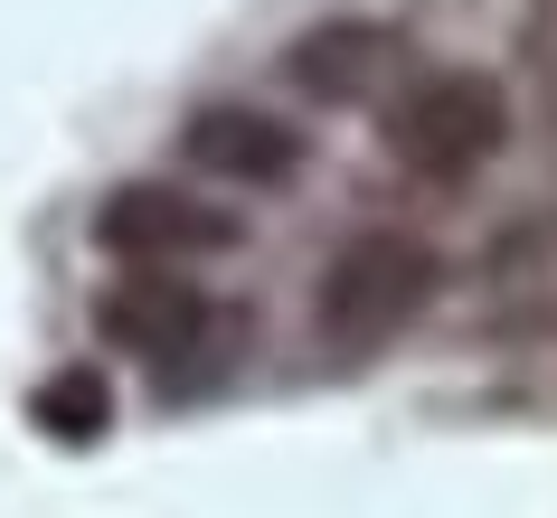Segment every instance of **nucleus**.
I'll return each instance as SVG.
<instances>
[{
    "mask_svg": "<svg viewBox=\"0 0 557 518\" xmlns=\"http://www.w3.org/2000/svg\"><path fill=\"white\" fill-rule=\"evenodd\" d=\"M397 66H407V38L387 20H322L284 48V86L312 94V104H369Z\"/></svg>",
    "mask_w": 557,
    "mask_h": 518,
    "instance_id": "20e7f679",
    "label": "nucleus"
},
{
    "mask_svg": "<svg viewBox=\"0 0 557 518\" xmlns=\"http://www.w3.org/2000/svg\"><path fill=\"white\" fill-rule=\"evenodd\" d=\"M510 142V94L492 76H472V66H435V76H416L397 104H387V161L425 189H463L482 179Z\"/></svg>",
    "mask_w": 557,
    "mask_h": 518,
    "instance_id": "f257e3e1",
    "label": "nucleus"
},
{
    "mask_svg": "<svg viewBox=\"0 0 557 518\" xmlns=\"http://www.w3.org/2000/svg\"><path fill=\"white\" fill-rule=\"evenodd\" d=\"M95 245L133 255V264H189V255H227L236 217H218L208 199H180L161 179H133V189H114L95 207Z\"/></svg>",
    "mask_w": 557,
    "mask_h": 518,
    "instance_id": "7ed1b4c3",
    "label": "nucleus"
},
{
    "mask_svg": "<svg viewBox=\"0 0 557 518\" xmlns=\"http://www.w3.org/2000/svg\"><path fill=\"white\" fill-rule=\"evenodd\" d=\"M95 320H104V340H114V349L171 368V358H189V349L208 340V320H218V312H208V292H189L171 264H161V274H123V283L95 302Z\"/></svg>",
    "mask_w": 557,
    "mask_h": 518,
    "instance_id": "39448f33",
    "label": "nucleus"
},
{
    "mask_svg": "<svg viewBox=\"0 0 557 518\" xmlns=\"http://www.w3.org/2000/svg\"><path fill=\"white\" fill-rule=\"evenodd\" d=\"M520 58H529V76H539V104L557 114V10H548V20H539V29L520 38Z\"/></svg>",
    "mask_w": 557,
    "mask_h": 518,
    "instance_id": "1a4fd4ad",
    "label": "nucleus"
},
{
    "mask_svg": "<svg viewBox=\"0 0 557 518\" xmlns=\"http://www.w3.org/2000/svg\"><path fill=\"white\" fill-rule=\"evenodd\" d=\"M482 283H492V312L520 320V330H557V207H529L492 236L482 255Z\"/></svg>",
    "mask_w": 557,
    "mask_h": 518,
    "instance_id": "0eeeda50",
    "label": "nucleus"
},
{
    "mask_svg": "<svg viewBox=\"0 0 557 518\" xmlns=\"http://www.w3.org/2000/svg\"><path fill=\"white\" fill-rule=\"evenodd\" d=\"M180 151H189L208 179H236V189H284V179L302 170L294 123L246 114V104H208V114H189V142H180Z\"/></svg>",
    "mask_w": 557,
    "mask_h": 518,
    "instance_id": "423d86ee",
    "label": "nucleus"
},
{
    "mask_svg": "<svg viewBox=\"0 0 557 518\" xmlns=\"http://www.w3.org/2000/svg\"><path fill=\"white\" fill-rule=\"evenodd\" d=\"M435 283H444V264H435V245H425V236L369 227V236H350V245L322 264L312 330H322L331 349L369 358V349H387L416 312H425V302H435Z\"/></svg>",
    "mask_w": 557,
    "mask_h": 518,
    "instance_id": "f03ea898",
    "label": "nucleus"
},
{
    "mask_svg": "<svg viewBox=\"0 0 557 518\" xmlns=\"http://www.w3.org/2000/svg\"><path fill=\"white\" fill-rule=\"evenodd\" d=\"M29 415H38L48 443H95V433L114 425V387H104L95 368H58V377H38Z\"/></svg>",
    "mask_w": 557,
    "mask_h": 518,
    "instance_id": "6e6552de",
    "label": "nucleus"
}]
</instances>
